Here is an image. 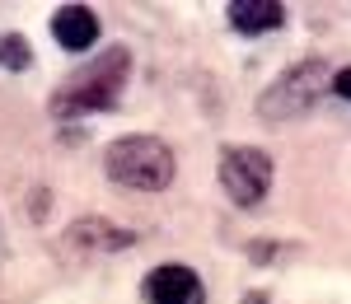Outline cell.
<instances>
[{
    "mask_svg": "<svg viewBox=\"0 0 351 304\" xmlns=\"http://www.w3.org/2000/svg\"><path fill=\"white\" fill-rule=\"evenodd\" d=\"M127 75H132V52L127 47H104L84 71L66 75V84L52 94V117L71 122V117H89V112H104L122 99L127 89Z\"/></svg>",
    "mask_w": 351,
    "mask_h": 304,
    "instance_id": "6da1fadb",
    "label": "cell"
},
{
    "mask_svg": "<svg viewBox=\"0 0 351 304\" xmlns=\"http://www.w3.org/2000/svg\"><path fill=\"white\" fill-rule=\"evenodd\" d=\"M104 168L117 188H132V192H164L178 173L173 150L160 136H117L104 150Z\"/></svg>",
    "mask_w": 351,
    "mask_h": 304,
    "instance_id": "7a4b0ae2",
    "label": "cell"
},
{
    "mask_svg": "<svg viewBox=\"0 0 351 304\" xmlns=\"http://www.w3.org/2000/svg\"><path fill=\"white\" fill-rule=\"evenodd\" d=\"M324 84L332 89V75H328V66L319 56H314V61H300V66H291V71L258 99V112L271 117V122H276V117H304V112L319 103Z\"/></svg>",
    "mask_w": 351,
    "mask_h": 304,
    "instance_id": "3957f363",
    "label": "cell"
},
{
    "mask_svg": "<svg viewBox=\"0 0 351 304\" xmlns=\"http://www.w3.org/2000/svg\"><path fill=\"white\" fill-rule=\"evenodd\" d=\"M216 173L234 206H258L271 188V155L263 145H225Z\"/></svg>",
    "mask_w": 351,
    "mask_h": 304,
    "instance_id": "277c9868",
    "label": "cell"
},
{
    "mask_svg": "<svg viewBox=\"0 0 351 304\" xmlns=\"http://www.w3.org/2000/svg\"><path fill=\"white\" fill-rule=\"evenodd\" d=\"M145 304H206V286L188 262H164L141 281Z\"/></svg>",
    "mask_w": 351,
    "mask_h": 304,
    "instance_id": "5b68a950",
    "label": "cell"
},
{
    "mask_svg": "<svg viewBox=\"0 0 351 304\" xmlns=\"http://www.w3.org/2000/svg\"><path fill=\"white\" fill-rule=\"evenodd\" d=\"M99 33H104V24H99V14L89 5H61L52 14V38L66 52H89L99 42Z\"/></svg>",
    "mask_w": 351,
    "mask_h": 304,
    "instance_id": "8992f818",
    "label": "cell"
},
{
    "mask_svg": "<svg viewBox=\"0 0 351 304\" xmlns=\"http://www.w3.org/2000/svg\"><path fill=\"white\" fill-rule=\"evenodd\" d=\"M71 239H75V244H89V249H104V253H117V249H132V244H136L132 229L104 220V216L75 220V225H71Z\"/></svg>",
    "mask_w": 351,
    "mask_h": 304,
    "instance_id": "52a82bcc",
    "label": "cell"
},
{
    "mask_svg": "<svg viewBox=\"0 0 351 304\" xmlns=\"http://www.w3.org/2000/svg\"><path fill=\"white\" fill-rule=\"evenodd\" d=\"M230 24L239 33H271L286 24V10L276 0H234L230 5Z\"/></svg>",
    "mask_w": 351,
    "mask_h": 304,
    "instance_id": "ba28073f",
    "label": "cell"
},
{
    "mask_svg": "<svg viewBox=\"0 0 351 304\" xmlns=\"http://www.w3.org/2000/svg\"><path fill=\"white\" fill-rule=\"evenodd\" d=\"M0 66L5 71H28L33 66V47L24 33H0Z\"/></svg>",
    "mask_w": 351,
    "mask_h": 304,
    "instance_id": "9c48e42d",
    "label": "cell"
},
{
    "mask_svg": "<svg viewBox=\"0 0 351 304\" xmlns=\"http://www.w3.org/2000/svg\"><path fill=\"white\" fill-rule=\"evenodd\" d=\"M332 94L351 103V66H342V71H332Z\"/></svg>",
    "mask_w": 351,
    "mask_h": 304,
    "instance_id": "30bf717a",
    "label": "cell"
},
{
    "mask_svg": "<svg viewBox=\"0 0 351 304\" xmlns=\"http://www.w3.org/2000/svg\"><path fill=\"white\" fill-rule=\"evenodd\" d=\"M243 304H276V300H267L263 290H248V295H243Z\"/></svg>",
    "mask_w": 351,
    "mask_h": 304,
    "instance_id": "8fae6325",
    "label": "cell"
}]
</instances>
